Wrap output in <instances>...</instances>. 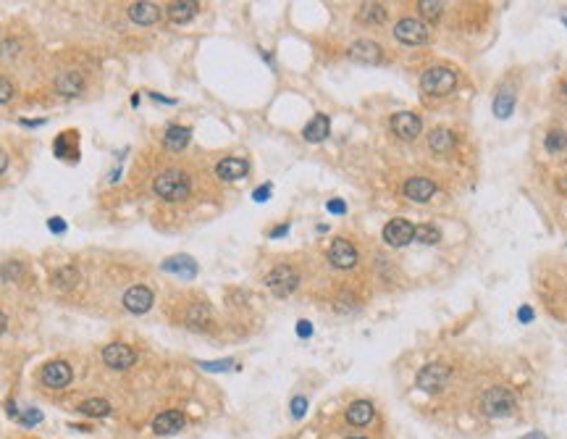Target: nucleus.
<instances>
[{"mask_svg": "<svg viewBox=\"0 0 567 439\" xmlns=\"http://www.w3.org/2000/svg\"><path fill=\"white\" fill-rule=\"evenodd\" d=\"M129 19L134 21V24H142V27L155 24V21L160 19V6H158V3H150V0L131 3V6H129Z\"/></svg>", "mask_w": 567, "mask_h": 439, "instance_id": "16", "label": "nucleus"}, {"mask_svg": "<svg viewBox=\"0 0 567 439\" xmlns=\"http://www.w3.org/2000/svg\"><path fill=\"white\" fill-rule=\"evenodd\" d=\"M557 187H559V192H567V177H562L557 182Z\"/></svg>", "mask_w": 567, "mask_h": 439, "instance_id": "47", "label": "nucleus"}, {"mask_svg": "<svg viewBox=\"0 0 567 439\" xmlns=\"http://www.w3.org/2000/svg\"><path fill=\"white\" fill-rule=\"evenodd\" d=\"M79 413H84V416H92V418H102V416H108V413H111V402L100 400V397L84 400L82 405H79Z\"/></svg>", "mask_w": 567, "mask_h": 439, "instance_id": "26", "label": "nucleus"}, {"mask_svg": "<svg viewBox=\"0 0 567 439\" xmlns=\"http://www.w3.org/2000/svg\"><path fill=\"white\" fill-rule=\"evenodd\" d=\"M11 98H13V84L6 76H0V103H8Z\"/></svg>", "mask_w": 567, "mask_h": 439, "instance_id": "34", "label": "nucleus"}, {"mask_svg": "<svg viewBox=\"0 0 567 439\" xmlns=\"http://www.w3.org/2000/svg\"><path fill=\"white\" fill-rule=\"evenodd\" d=\"M6 327H8V318H6V313H0V334L6 332Z\"/></svg>", "mask_w": 567, "mask_h": 439, "instance_id": "46", "label": "nucleus"}, {"mask_svg": "<svg viewBox=\"0 0 567 439\" xmlns=\"http://www.w3.org/2000/svg\"><path fill=\"white\" fill-rule=\"evenodd\" d=\"M305 408H307L305 397H294V400H292V413H294V418H302V416H305Z\"/></svg>", "mask_w": 567, "mask_h": 439, "instance_id": "36", "label": "nucleus"}, {"mask_svg": "<svg viewBox=\"0 0 567 439\" xmlns=\"http://www.w3.org/2000/svg\"><path fill=\"white\" fill-rule=\"evenodd\" d=\"M562 19H565V24H567V13H565V16H562Z\"/></svg>", "mask_w": 567, "mask_h": 439, "instance_id": "49", "label": "nucleus"}, {"mask_svg": "<svg viewBox=\"0 0 567 439\" xmlns=\"http://www.w3.org/2000/svg\"><path fill=\"white\" fill-rule=\"evenodd\" d=\"M520 439H549L544 431H530V434H525V437H520Z\"/></svg>", "mask_w": 567, "mask_h": 439, "instance_id": "44", "label": "nucleus"}, {"mask_svg": "<svg viewBox=\"0 0 567 439\" xmlns=\"http://www.w3.org/2000/svg\"><path fill=\"white\" fill-rule=\"evenodd\" d=\"M420 13L431 21H438L441 19V13H444V3H438V0H420Z\"/></svg>", "mask_w": 567, "mask_h": 439, "instance_id": "32", "label": "nucleus"}, {"mask_svg": "<svg viewBox=\"0 0 567 439\" xmlns=\"http://www.w3.org/2000/svg\"><path fill=\"white\" fill-rule=\"evenodd\" d=\"M189 134L192 131L186 127H168L166 134H163V142H166L168 150H184L189 145Z\"/></svg>", "mask_w": 567, "mask_h": 439, "instance_id": "24", "label": "nucleus"}, {"mask_svg": "<svg viewBox=\"0 0 567 439\" xmlns=\"http://www.w3.org/2000/svg\"><path fill=\"white\" fill-rule=\"evenodd\" d=\"M197 8L200 6H197L195 0H177V3L168 6V19L174 21V24H186V21L195 19Z\"/></svg>", "mask_w": 567, "mask_h": 439, "instance_id": "21", "label": "nucleus"}, {"mask_svg": "<svg viewBox=\"0 0 567 439\" xmlns=\"http://www.w3.org/2000/svg\"><path fill=\"white\" fill-rule=\"evenodd\" d=\"M19 421H21V423H40V421H42V413H40V411H27L24 416H19Z\"/></svg>", "mask_w": 567, "mask_h": 439, "instance_id": "37", "label": "nucleus"}, {"mask_svg": "<svg viewBox=\"0 0 567 439\" xmlns=\"http://www.w3.org/2000/svg\"><path fill=\"white\" fill-rule=\"evenodd\" d=\"M518 318H520L523 324H528V321H533V310H530L528 305H523V308L518 310Z\"/></svg>", "mask_w": 567, "mask_h": 439, "instance_id": "39", "label": "nucleus"}, {"mask_svg": "<svg viewBox=\"0 0 567 439\" xmlns=\"http://www.w3.org/2000/svg\"><path fill=\"white\" fill-rule=\"evenodd\" d=\"M205 371H229L234 365V361H213V363H200Z\"/></svg>", "mask_w": 567, "mask_h": 439, "instance_id": "35", "label": "nucleus"}, {"mask_svg": "<svg viewBox=\"0 0 567 439\" xmlns=\"http://www.w3.org/2000/svg\"><path fill=\"white\" fill-rule=\"evenodd\" d=\"M50 229L61 234V232H66V224L61 221V218H50Z\"/></svg>", "mask_w": 567, "mask_h": 439, "instance_id": "42", "label": "nucleus"}, {"mask_svg": "<svg viewBox=\"0 0 567 439\" xmlns=\"http://www.w3.org/2000/svg\"><path fill=\"white\" fill-rule=\"evenodd\" d=\"M328 131H331L328 116H326V113H318L316 119L302 129V137H305L307 142H323L326 137H328Z\"/></svg>", "mask_w": 567, "mask_h": 439, "instance_id": "22", "label": "nucleus"}, {"mask_svg": "<svg viewBox=\"0 0 567 439\" xmlns=\"http://www.w3.org/2000/svg\"><path fill=\"white\" fill-rule=\"evenodd\" d=\"M386 19V8H383L381 3H363L360 6V21L365 24H383Z\"/></svg>", "mask_w": 567, "mask_h": 439, "instance_id": "27", "label": "nucleus"}, {"mask_svg": "<svg viewBox=\"0 0 567 439\" xmlns=\"http://www.w3.org/2000/svg\"><path fill=\"white\" fill-rule=\"evenodd\" d=\"M328 261L334 263L336 269H354L357 266V250L347 240H334L328 247Z\"/></svg>", "mask_w": 567, "mask_h": 439, "instance_id": "11", "label": "nucleus"}, {"mask_svg": "<svg viewBox=\"0 0 567 439\" xmlns=\"http://www.w3.org/2000/svg\"><path fill=\"white\" fill-rule=\"evenodd\" d=\"M373 416H376V411H373V402L368 400H357L347 408V421L352 426H368L373 421Z\"/></svg>", "mask_w": 567, "mask_h": 439, "instance_id": "19", "label": "nucleus"}, {"mask_svg": "<svg viewBox=\"0 0 567 439\" xmlns=\"http://www.w3.org/2000/svg\"><path fill=\"white\" fill-rule=\"evenodd\" d=\"M265 287H268L276 298H289V295L299 287V274L294 271L292 266H276V269L265 276Z\"/></svg>", "mask_w": 567, "mask_h": 439, "instance_id": "4", "label": "nucleus"}, {"mask_svg": "<svg viewBox=\"0 0 567 439\" xmlns=\"http://www.w3.org/2000/svg\"><path fill=\"white\" fill-rule=\"evenodd\" d=\"M250 171V163L244 158H223L218 160L215 166V174L223 179V182H237V179H244Z\"/></svg>", "mask_w": 567, "mask_h": 439, "instance_id": "17", "label": "nucleus"}, {"mask_svg": "<svg viewBox=\"0 0 567 439\" xmlns=\"http://www.w3.org/2000/svg\"><path fill=\"white\" fill-rule=\"evenodd\" d=\"M124 308L129 310V313H137V316L148 313L153 308V292H150V287H142V284L129 287L126 295H124Z\"/></svg>", "mask_w": 567, "mask_h": 439, "instance_id": "13", "label": "nucleus"}, {"mask_svg": "<svg viewBox=\"0 0 567 439\" xmlns=\"http://www.w3.org/2000/svg\"><path fill=\"white\" fill-rule=\"evenodd\" d=\"M21 274H24V269H21V263H16V261H8L6 266H3V279L6 281L21 279Z\"/></svg>", "mask_w": 567, "mask_h": 439, "instance_id": "33", "label": "nucleus"}, {"mask_svg": "<svg viewBox=\"0 0 567 439\" xmlns=\"http://www.w3.org/2000/svg\"><path fill=\"white\" fill-rule=\"evenodd\" d=\"M515 411V394L507 387H491L481 397V413L489 418H504Z\"/></svg>", "mask_w": 567, "mask_h": 439, "instance_id": "2", "label": "nucleus"}, {"mask_svg": "<svg viewBox=\"0 0 567 439\" xmlns=\"http://www.w3.org/2000/svg\"><path fill=\"white\" fill-rule=\"evenodd\" d=\"M436 192V185L431 182L428 177H412L405 182V195L415 203H428Z\"/></svg>", "mask_w": 567, "mask_h": 439, "instance_id": "15", "label": "nucleus"}, {"mask_svg": "<svg viewBox=\"0 0 567 439\" xmlns=\"http://www.w3.org/2000/svg\"><path fill=\"white\" fill-rule=\"evenodd\" d=\"M446 379H449V365L428 363L418 374V382L415 384H418V390H423V392H438L446 384Z\"/></svg>", "mask_w": 567, "mask_h": 439, "instance_id": "9", "label": "nucleus"}, {"mask_svg": "<svg viewBox=\"0 0 567 439\" xmlns=\"http://www.w3.org/2000/svg\"><path fill=\"white\" fill-rule=\"evenodd\" d=\"M186 318H189V327H205L210 321V308L205 303H195L186 313Z\"/></svg>", "mask_w": 567, "mask_h": 439, "instance_id": "29", "label": "nucleus"}, {"mask_svg": "<svg viewBox=\"0 0 567 439\" xmlns=\"http://www.w3.org/2000/svg\"><path fill=\"white\" fill-rule=\"evenodd\" d=\"M381 45L378 42H373V40H357L350 45V58L357 61V64H365V66H376L381 64Z\"/></svg>", "mask_w": 567, "mask_h": 439, "instance_id": "12", "label": "nucleus"}, {"mask_svg": "<svg viewBox=\"0 0 567 439\" xmlns=\"http://www.w3.org/2000/svg\"><path fill=\"white\" fill-rule=\"evenodd\" d=\"M76 281H79V271H76L74 266H64V269H58L53 274V284H56L58 290H71Z\"/></svg>", "mask_w": 567, "mask_h": 439, "instance_id": "28", "label": "nucleus"}, {"mask_svg": "<svg viewBox=\"0 0 567 439\" xmlns=\"http://www.w3.org/2000/svg\"><path fill=\"white\" fill-rule=\"evenodd\" d=\"M383 240L391 247H405L415 240V226L410 224L407 218H391L389 224L383 226Z\"/></svg>", "mask_w": 567, "mask_h": 439, "instance_id": "6", "label": "nucleus"}, {"mask_svg": "<svg viewBox=\"0 0 567 439\" xmlns=\"http://www.w3.org/2000/svg\"><path fill=\"white\" fill-rule=\"evenodd\" d=\"M415 240L423 245H436L438 240H441V232L431 224H420V226H415Z\"/></svg>", "mask_w": 567, "mask_h": 439, "instance_id": "31", "label": "nucleus"}, {"mask_svg": "<svg viewBox=\"0 0 567 439\" xmlns=\"http://www.w3.org/2000/svg\"><path fill=\"white\" fill-rule=\"evenodd\" d=\"M455 134L449 129H434L431 134H428V148L434 150V153H438V156H446V153H452L455 150Z\"/></svg>", "mask_w": 567, "mask_h": 439, "instance_id": "20", "label": "nucleus"}, {"mask_svg": "<svg viewBox=\"0 0 567 439\" xmlns=\"http://www.w3.org/2000/svg\"><path fill=\"white\" fill-rule=\"evenodd\" d=\"M457 84V74L452 69H446V66H434V69H428L426 74L420 76V87H423V93L431 95V98H441V95L452 93Z\"/></svg>", "mask_w": 567, "mask_h": 439, "instance_id": "3", "label": "nucleus"}, {"mask_svg": "<svg viewBox=\"0 0 567 439\" xmlns=\"http://www.w3.org/2000/svg\"><path fill=\"white\" fill-rule=\"evenodd\" d=\"M268 195H270V185H263V187H258L255 192H252V197L258 200V203H263V200H268Z\"/></svg>", "mask_w": 567, "mask_h": 439, "instance_id": "38", "label": "nucleus"}, {"mask_svg": "<svg viewBox=\"0 0 567 439\" xmlns=\"http://www.w3.org/2000/svg\"><path fill=\"white\" fill-rule=\"evenodd\" d=\"M394 37L400 40V42H405V45H423L428 40V29L418 19H402L394 27Z\"/></svg>", "mask_w": 567, "mask_h": 439, "instance_id": "8", "label": "nucleus"}, {"mask_svg": "<svg viewBox=\"0 0 567 439\" xmlns=\"http://www.w3.org/2000/svg\"><path fill=\"white\" fill-rule=\"evenodd\" d=\"M328 211H331V213H345L347 208L342 200H331V203H328Z\"/></svg>", "mask_w": 567, "mask_h": 439, "instance_id": "41", "label": "nucleus"}, {"mask_svg": "<svg viewBox=\"0 0 567 439\" xmlns=\"http://www.w3.org/2000/svg\"><path fill=\"white\" fill-rule=\"evenodd\" d=\"M420 129H423V122H420L415 113L400 111L391 116V131L397 137H402V140H415L420 134Z\"/></svg>", "mask_w": 567, "mask_h": 439, "instance_id": "10", "label": "nucleus"}, {"mask_svg": "<svg viewBox=\"0 0 567 439\" xmlns=\"http://www.w3.org/2000/svg\"><path fill=\"white\" fill-rule=\"evenodd\" d=\"M287 232H289V224H281V226H276V229L270 232V237H284Z\"/></svg>", "mask_w": 567, "mask_h": 439, "instance_id": "43", "label": "nucleus"}, {"mask_svg": "<svg viewBox=\"0 0 567 439\" xmlns=\"http://www.w3.org/2000/svg\"><path fill=\"white\" fill-rule=\"evenodd\" d=\"M163 271L177 274V276H181V279H195V276H197V263L192 261L189 255H174V258L163 261Z\"/></svg>", "mask_w": 567, "mask_h": 439, "instance_id": "18", "label": "nucleus"}, {"mask_svg": "<svg viewBox=\"0 0 567 439\" xmlns=\"http://www.w3.org/2000/svg\"><path fill=\"white\" fill-rule=\"evenodd\" d=\"M84 87V79L79 71H64V74L56 79V90L66 98H76V95L82 93Z\"/></svg>", "mask_w": 567, "mask_h": 439, "instance_id": "23", "label": "nucleus"}, {"mask_svg": "<svg viewBox=\"0 0 567 439\" xmlns=\"http://www.w3.org/2000/svg\"><path fill=\"white\" fill-rule=\"evenodd\" d=\"M297 334L299 336H310V334H313V327H310V321H299V324H297Z\"/></svg>", "mask_w": 567, "mask_h": 439, "instance_id": "40", "label": "nucleus"}, {"mask_svg": "<svg viewBox=\"0 0 567 439\" xmlns=\"http://www.w3.org/2000/svg\"><path fill=\"white\" fill-rule=\"evenodd\" d=\"M549 153H562L567 150V131L565 129H551L547 134V140H544Z\"/></svg>", "mask_w": 567, "mask_h": 439, "instance_id": "30", "label": "nucleus"}, {"mask_svg": "<svg viewBox=\"0 0 567 439\" xmlns=\"http://www.w3.org/2000/svg\"><path fill=\"white\" fill-rule=\"evenodd\" d=\"M153 189H155V195L168 200V203H181V200L189 197L192 185H189V177H186L184 171H179V168H168V171H163L160 177H155Z\"/></svg>", "mask_w": 567, "mask_h": 439, "instance_id": "1", "label": "nucleus"}, {"mask_svg": "<svg viewBox=\"0 0 567 439\" xmlns=\"http://www.w3.org/2000/svg\"><path fill=\"white\" fill-rule=\"evenodd\" d=\"M71 365L66 361H50V363L42 365L40 371V382L45 384L47 390H66L71 384Z\"/></svg>", "mask_w": 567, "mask_h": 439, "instance_id": "5", "label": "nucleus"}, {"mask_svg": "<svg viewBox=\"0 0 567 439\" xmlns=\"http://www.w3.org/2000/svg\"><path fill=\"white\" fill-rule=\"evenodd\" d=\"M102 361H105V365H111L113 371H126V368L134 365L137 353L129 345H124V342H113V345L102 350Z\"/></svg>", "mask_w": 567, "mask_h": 439, "instance_id": "7", "label": "nucleus"}, {"mask_svg": "<svg viewBox=\"0 0 567 439\" xmlns=\"http://www.w3.org/2000/svg\"><path fill=\"white\" fill-rule=\"evenodd\" d=\"M186 426V418L181 411H166L160 413V416H155V421H153V431L155 434H179V431Z\"/></svg>", "mask_w": 567, "mask_h": 439, "instance_id": "14", "label": "nucleus"}, {"mask_svg": "<svg viewBox=\"0 0 567 439\" xmlns=\"http://www.w3.org/2000/svg\"><path fill=\"white\" fill-rule=\"evenodd\" d=\"M6 168H8V156H6L3 150H0V174H3Z\"/></svg>", "mask_w": 567, "mask_h": 439, "instance_id": "45", "label": "nucleus"}, {"mask_svg": "<svg viewBox=\"0 0 567 439\" xmlns=\"http://www.w3.org/2000/svg\"><path fill=\"white\" fill-rule=\"evenodd\" d=\"M562 95H565V100H567V84H565V87H562Z\"/></svg>", "mask_w": 567, "mask_h": 439, "instance_id": "48", "label": "nucleus"}, {"mask_svg": "<svg viewBox=\"0 0 567 439\" xmlns=\"http://www.w3.org/2000/svg\"><path fill=\"white\" fill-rule=\"evenodd\" d=\"M512 111H515V93L502 90L494 100V113H496V119H507V116H512Z\"/></svg>", "mask_w": 567, "mask_h": 439, "instance_id": "25", "label": "nucleus"}]
</instances>
